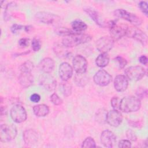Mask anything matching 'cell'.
<instances>
[{
  "label": "cell",
  "instance_id": "cell-1",
  "mask_svg": "<svg viewBox=\"0 0 148 148\" xmlns=\"http://www.w3.org/2000/svg\"><path fill=\"white\" fill-rule=\"evenodd\" d=\"M91 40V36L87 34L75 33L73 34L64 36L62 40L63 46L68 47H73L88 42Z\"/></svg>",
  "mask_w": 148,
  "mask_h": 148
},
{
  "label": "cell",
  "instance_id": "cell-2",
  "mask_svg": "<svg viewBox=\"0 0 148 148\" xmlns=\"http://www.w3.org/2000/svg\"><path fill=\"white\" fill-rule=\"evenodd\" d=\"M141 106L140 100L134 96L125 97L120 100L119 109L125 113L138 111Z\"/></svg>",
  "mask_w": 148,
  "mask_h": 148
},
{
  "label": "cell",
  "instance_id": "cell-3",
  "mask_svg": "<svg viewBox=\"0 0 148 148\" xmlns=\"http://www.w3.org/2000/svg\"><path fill=\"white\" fill-rule=\"evenodd\" d=\"M109 28L110 37L113 40H117L126 35L128 25L119 23L117 20H112L107 23Z\"/></svg>",
  "mask_w": 148,
  "mask_h": 148
},
{
  "label": "cell",
  "instance_id": "cell-4",
  "mask_svg": "<svg viewBox=\"0 0 148 148\" xmlns=\"http://www.w3.org/2000/svg\"><path fill=\"white\" fill-rule=\"evenodd\" d=\"M17 128L13 124H2L0 127V140L8 142L14 139L17 135Z\"/></svg>",
  "mask_w": 148,
  "mask_h": 148
},
{
  "label": "cell",
  "instance_id": "cell-5",
  "mask_svg": "<svg viewBox=\"0 0 148 148\" xmlns=\"http://www.w3.org/2000/svg\"><path fill=\"white\" fill-rule=\"evenodd\" d=\"M114 15L119 18H121L130 22L135 26L140 25L142 24V20L140 17L134 13L127 12L123 9H118L114 10Z\"/></svg>",
  "mask_w": 148,
  "mask_h": 148
},
{
  "label": "cell",
  "instance_id": "cell-6",
  "mask_svg": "<svg viewBox=\"0 0 148 148\" xmlns=\"http://www.w3.org/2000/svg\"><path fill=\"white\" fill-rule=\"evenodd\" d=\"M125 77L131 81H138L146 74L145 69L141 66H131L125 70Z\"/></svg>",
  "mask_w": 148,
  "mask_h": 148
},
{
  "label": "cell",
  "instance_id": "cell-7",
  "mask_svg": "<svg viewBox=\"0 0 148 148\" xmlns=\"http://www.w3.org/2000/svg\"><path fill=\"white\" fill-rule=\"evenodd\" d=\"M126 36L133 38L139 42L143 45L145 46L147 42V36L146 34L138 28L134 27H128L127 29Z\"/></svg>",
  "mask_w": 148,
  "mask_h": 148
},
{
  "label": "cell",
  "instance_id": "cell-8",
  "mask_svg": "<svg viewBox=\"0 0 148 148\" xmlns=\"http://www.w3.org/2000/svg\"><path fill=\"white\" fill-rule=\"evenodd\" d=\"M27 112L24 108L20 104L14 105L10 110V117L17 123H21L27 119Z\"/></svg>",
  "mask_w": 148,
  "mask_h": 148
},
{
  "label": "cell",
  "instance_id": "cell-9",
  "mask_svg": "<svg viewBox=\"0 0 148 148\" xmlns=\"http://www.w3.org/2000/svg\"><path fill=\"white\" fill-rule=\"evenodd\" d=\"M35 19L40 23L47 24H54L58 22L60 17L53 13L45 12H39L36 13L35 16Z\"/></svg>",
  "mask_w": 148,
  "mask_h": 148
},
{
  "label": "cell",
  "instance_id": "cell-10",
  "mask_svg": "<svg viewBox=\"0 0 148 148\" xmlns=\"http://www.w3.org/2000/svg\"><path fill=\"white\" fill-rule=\"evenodd\" d=\"M113 45V39L108 36H102L96 42L97 49L101 53L108 52L112 49Z\"/></svg>",
  "mask_w": 148,
  "mask_h": 148
},
{
  "label": "cell",
  "instance_id": "cell-11",
  "mask_svg": "<svg viewBox=\"0 0 148 148\" xmlns=\"http://www.w3.org/2000/svg\"><path fill=\"white\" fill-rule=\"evenodd\" d=\"M93 79L95 83L100 86H106L112 82L111 75L103 69L96 72Z\"/></svg>",
  "mask_w": 148,
  "mask_h": 148
},
{
  "label": "cell",
  "instance_id": "cell-12",
  "mask_svg": "<svg viewBox=\"0 0 148 148\" xmlns=\"http://www.w3.org/2000/svg\"><path fill=\"white\" fill-rule=\"evenodd\" d=\"M122 120V114L118 110L113 109L107 112L106 121L110 125L114 127H118L121 123Z\"/></svg>",
  "mask_w": 148,
  "mask_h": 148
},
{
  "label": "cell",
  "instance_id": "cell-13",
  "mask_svg": "<svg viewBox=\"0 0 148 148\" xmlns=\"http://www.w3.org/2000/svg\"><path fill=\"white\" fill-rule=\"evenodd\" d=\"M73 67L77 73H84L87 68L86 59L81 55H76L72 60Z\"/></svg>",
  "mask_w": 148,
  "mask_h": 148
},
{
  "label": "cell",
  "instance_id": "cell-14",
  "mask_svg": "<svg viewBox=\"0 0 148 148\" xmlns=\"http://www.w3.org/2000/svg\"><path fill=\"white\" fill-rule=\"evenodd\" d=\"M40 84L46 90L52 91L56 87V80L54 77L49 73H45L39 79Z\"/></svg>",
  "mask_w": 148,
  "mask_h": 148
},
{
  "label": "cell",
  "instance_id": "cell-15",
  "mask_svg": "<svg viewBox=\"0 0 148 148\" xmlns=\"http://www.w3.org/2000/svg\"><path fill=\"white\" fill-rule=\"evenodd\" d=\"M101 141L105 147H112L116 142V136L109 130L103 131L101 135Z\"/></svg>",
  "mask_w": 148,
  "mask_h": 148
},
{
  "label": "cell",
  "instance_id": "cell-16",
  "mask_svg": "<svg viewBox=\"0 0 148 148\" xmlns=\"http://www.w3.org/2000/svg\"><path fill=\"white\" fill-rule=\"evenodd\" d=\"M58 73L62 81H68L72 76L73 68L68 62H62L59 66Z\"/></svg>",
  "mask_w": 148,
  "mask_h": 148
},
{
  "label": "cell",
  "instance_id": "cell-17",
  "mask_svg": "<svg viewBox=\"0 0 148 148\" xmlns=\"http://www.w3.org/2000/svg\"><path fill=\"white\" fill-rule=\"evenodd\" d=\"M23 137L25 143L29 146L35 145L38 142L39 139L37 132L32 129L25 130L23 132Z\"/></svg>",
  "mask_w": 148,
  "mask_h": 148
},
{
  "label": "cell",
  "instance_id": "cell-18",
  "mask_svg": "<svg viewBox=\"0 0 148 148\" xmlns=\"http://www.w3.org/2000/svg\"><path fill=\"white\" fill-rule=\"evenodd\" d=\"M55 62L54 60L49 57L42 59L38 64L39 69L45 73H50L54 68Z\"/></svg>",
  "mask_w": 148,
  "mask_h": 148
},
{
  "label": "cell",
  "instance_id": "cell-19",
  "mask_svg": "<svg viewBox=\"0 0 148 148\" xmlns=\"http://www.w3.org/2000/svg\"><path fill=\"white\" fill-rule=\"evenodd\" d=\"M84 10L90 16V17L99 26L101 27H107V23L105 21V20L102 18V17L101 16L99 13L97 12L95 10L92 8H87L84 9Z\"/></svg>",
  "mask_w": 148,
  "mask_h": 148
},
{
  "label": "cell",
  "instance_id": "cell-20",
  "mask_svg": "<svg viewBox=\"0 0 148 148\" xmlns=\"http://www.w3.org/2000/svg\"><path fill=\"white\" fill-rule=\"evenodd\" d=\"M128 85V79L125 76L120 75L115 77L114 80V87L116 91L123 92L127 88Z\"/></svg>",
  "mask_w": 148,
  "mask_h": 148
},
{
  "label": "cell",
  "instance_id": "cell-21",
  "mask_svg": "<svg viewBox=\"0 0 148 148\" xmlns=\"http://www.w3.org/2000/svg\"><path fill=\"white\" fill-rule=\"evenodd\" d=\"M20 85L24 88L31 86L34 83V77L31 72H20L18 77Z\"/></svg>",
  "mask_w": 148,
  "mask_h": 148
},
{
  "label": "cell",
  "instance_id": "cell-22",
  "mask_svg": "<svg viewBox=\"0 0 148 148\" xmlns=\"http://www.w3.org/2000/svg\"><path fill=\"white\" fill-rule=\"evenodd\" d=\"M33 112L38 117H45L49 113L48 106L45 104H39L33 107Z\"/></svg>",
  "mask_w": 148,
  "mask_h": 148
},
{
  "label": "cell",
  "instance_id": "cell-23",
  "mask_svg": "<svg viewBox=\"0 0 148 148\" xmlns=\"http://www.w3.org/2000/svg\"><path fill=\"white\" fill-rule=\"evenodd\" d=\"M109 62V56L107 53H101L96 58V65L101 68L105 67L108 65Z\"/></svg>",
  "mask_w": 148,
  "mask_h": 148
},
{
  "label": "cell",
  "instance_id": "cell-24",
  "mask_svg": "<svg viewBox=\"0 0 148 148\" xmlns=\"http://www.w3.org/2000/svg\"><path fill=\"white\" fill-rule=\"evenodd\" d=\"M71 26L73 31L76 33L83 32L87 28V24L80 20H76L73 21L71 24Z\"/></svg>",
  "mask_w": 148,
  "mask_h": 148
},
{
  "label": "cell",
  "instance_id": "cell-25",
  "mask_svg": "<svg viewBox=\"0 0 148 148\" xmlns=\"http://www.w3.org/2000/svg\"><path fill=\"white\" fill-rule=\"evenodd\" d=\"M66 47L62 45L56 44L54 46V53L60 57H66L69 55V52L66 49Z\"/></svg>",
  "mask_w": 148,
  "mask_h": 148
},
{
  "label": "cell",
  "instance_id": "cell-26",
  "mask_svg": "<svg viewBox=\"0 0 148 148\" xmlns=\"http://www.w3.org/2000/svg\"><path fill=\"white\" fill-rule=\"evenodd\" d=\"M88 77L85 75V73H77L75 75V82L76 84L79 86L83 87L84 85L87 84Z\"/></svg>",
  "mask_w": 148,
  "mask_h": 148
},
{
  "label": "cell",
  "instance_id": "cell-27",
  "mask_svg": "<svg viewBox=\"0 0 148 148\" xmlns=\"http://www.w3.org/2000/svg\"><path fill=\"white\" fill-rule=\"evenodd\" d=\"M107 114V112L104 109H100L97 112L95 115V120L99 123L103 124L106 121V117Z\"/></svg>",
  "mask_w": 148,
  "mask_h": 148
},
{
  "label": "cell",
  "instance_id": "cell-28",
  "mask_svg": "<svg viewBox=\"0 0 148 148\" xmlns=\"http://www.w3.org/2000/svg\"><path fill=\"white\" fill-rule=\"evenodd\" d=\"M34 68V64L31 61H27L20 66V72H31Z\"/></svg>",
  "mask_w": 148,
  "mask_h": 148
},
{
  "label": "cell",
  "instance_id": "cell-29",
  "mask_svg": "<svg viewBox=\"0 0 148 148\" xmlns=\"http://www.w3.org/2000/svg\"><path fill=\"white\" fill-rule=\"evenodd\" d=\"M64 82L61 84L62 92L64 95L68 97L71 94L72 92V86L70 83L67 81H63Z\"/></svg>",
  "mask_w": 148,
  "mask_h": 148
},
{
  "label": "cell",
  "instance_id": "cell-30",
  "mask_svg": "<svg viewBox=\"0 0 148 148\" xmlns=\"http://www.w3.org/2000/svg\"><path fill=\"white\" fill-rule=\"evenodd\" d=\"M55 31L57 34H58L60 35H62L64 36H68V35L73 34L75 33H76V32H75L73 31H72L66 27H57Z\"/></svg>",
  "mask_w": 148,
  "mask_h": 148
},
{
  "label": "cell",
  "instance_id": "cell-31",
  "mask_svg": "<svg viewBox=\"0 0 148 148\" xmlns=\"http://www.w3.org/2000/svg\"><path fill=\"white\" fill-rule=\"evenodd\" d=\"M16 3L14 2H10L9 3L7 4L5 6V12H4V19L6 20H8L9 19H10V12L11 11V9L14 8L16 6Z\"/></svg>",
  "mask_w": 148,
  "mask_h": 148
},
{
  "label": "cell",
  "instance_id": "cell-32",
  "mask_svg": "<svg viewBox=\"0 0 148 148\" xmlns=\"http://www.w3.org/2000/svg\"><path fill=\"white\" fill-rule=\"evenodd\" d=\"M96 144L94 139L91 137L86 138L82 143V147L89 148V147H95Z\"/></svg>",
  "mask_w": 148,
  "mask_h": 148
},
{
  "label": "cell",
  "instance_id": "cell-33",
  "mask_svg": "<svg viewBox=\"0 0 148 148\" xmlns=\"http://www.w3.org/2000/svg\"><path fill=\"white\" fill-rule=\"evenodd\" d=\"M136 95L139 99H143L147 96V90L145 87H138L136 91Z\"/></svg>",
  "mask_w": 148,
  "mask_h": 148
},
{
  "label": "cell",
  "instance_id": "cell-34",
  "mask_svg": "<svg viewBox=\"0 0 148 148\" xmlns=\"http://www.w3.org/2000/svg\"><path fill=\"white\" fill-rule=\"evenodd\" d=\"M51 102L55 105H60L62 103V99L56 93H53L50 96Z\"/></svg>",
  "mask_w": 148,
  "mask_h": 148
},
{
  "label": "cell",
  "instance_id": "cell-35",
  "mask_svg": "<svg viewBox=\"0 0 148 148\" xmlns=\"http://www.w3.org/2000/svg\"><path fill=\"white\" fill-rule=\"evenodd\" d=\"M115 61L117 62L118 63V65H119V68L120 69H123L125 67V66L127 65V62L126 61V60L125 58H124L123 57H121V56H117L115 58H114Z\"/></svg>",
  "mask_w": 148,
  "mask_h": 148
},
{
  "label": "cell",
  "instance_id": "cell-36",
  "mask_svg": "<svg viewBox=\"0 0 148 148\" xmlns=\"http://www.w3.org/2000/svg\"><path fill=\"white\" fill-rule=\"evenodd\" d=\"M32 47L34 51H39L41 48V44L39 39L34 38L32 41Z\"/></svg>",
  "mask_w": 148,
  "mask_h": 148
},
{
  "label": "cell",
  "instance_id": "cell-37",
  "mask_svg": "<svg viewBox=\"0 0 148 148\" xmlns=\"http://www.w3.org/2000/svg\"><path fill=\"white\" fill-rule=\"evenodd\" d=\"M120 99L117 97H113L111 99V105L113 109L118 110L119 109V105H120Z\"/></svg>",
  "mask_w": 148,
  "mask_h": 148
},
{
  "label": "cell",
  "instance_id": "cell-38",
  "mask_svg": "<svg viewBox=\"0 0 148 148\" xmlns=\"http://www.w3.org/2000/svg\"><path fill=\"white\" fill-rule=\"evenodd\" d=\"M139 7L140 10L145 14L146 16L148 15V9H147V3L145 1H140L139 3Z\"/></svg>",
  "mask_w": 148,
  "mask_h": 148
},
{
  "label": "cell",
  "instance_id": "cell-39",
  "mask_svg": "<svg viewBox=\"0 0 148 148\" xmlns=\"http://www.w3.org/2000/svg\"><path fill=\"white\" fill-rule=\"evenodd\" d=\"M126 136L130 141L135 142L136 140V136L131 130H128L126 131Z\"/></svg>",
  "mask_w": 148,
  "mask_h": 148
},
{
  "label": "cell",
  "instance_id": "cell-40",
  "mask_svg": "<svg viewBox=\"0 0 148 148\" xmlns=\"http://www.w3.org/2000/svg\"><path fill=\"white\" fill-rule=\"evenodd\" d=\"M118 147H121V148L130 147H131V143L129 140H126V139L121 140L119 142Z\"/></svg>",
  "mask_w": 148,
  "mask_h": 148
},
{
  "label": "cell",
  "instance_id": "cell-41",
  "mask_svg": "<svg viewBox=\"0 0 148 148\" xmlns=\"http://www.w3.org/2000/svg\"><path fill=\"white\" fill-rule=\"evenodd\" d=\"M24 27L19 24H14L12 25V26L11 27V31L13 33V34H16L20 30H21L23 28H24Z\"/></svg>",
  "mask_w": 148,
  "mask_h": 148
},
{
  "label": "cell",
  "instance_id": "cell-42",
  "mask_svg": "<svg viewBox=\"0 0 148 148\" xmlns=\"http://www.w3.org/2000/svg\"><path fill=\"white\" fill-rule=\"evenodd\" d=\"M29 39L21 38L18 40V45L22 47H25L29 45Z\"/></svg>",
  "mask_w": 148,
  "mask_h": 148
},
{
  "label": "cell",
  "instance_id": "cell-43",
  "mask_svg": "<svg viewBox=\"0 0 148 148\" xmlns=\"http://www.w3.org/2000/svg\"><path fill=\"white\" fill-rule=\"evenodd\" d=\"M30 100L33 102L37 103L40 100V96L38 94H33L30 97Z\"/></svg>",
  "mask_w": 148,
  "mask_h": 148
},
{
  "label": "cell",
  "instance_id": "cell-44",
  "mask_svg": "<svg viewBox=\"0 0 148 148\" xmlns=\"http://www.w3.org/2000/svg\"><path fill=\"white\" fill-rule=\"evenodd\" d=\"M147 60H148L147 57L146 56H145V55L141 56L139 57V62H140L141 64H143V65H146L147 64Z\"/></svg>",
  "mask_w": 148,
  "mask_h": 148
},
{
  "label": "cell",
  "instance_id": "cell-45",
  "mask_svg": "<svg viewBox=\"0 0 148 148\" xmlns=\"http://www.w3.org/2000/svg\"><path fill=\"white\" fill-rule=\"evenodd\" d=\"M24 28L25 31H26L27 32H29L31 31V29H32V27L30 25H27V26H25Z\"/></svg>",
  "mask_w": 148,
  "mask_h": 148
}]
</instances>
